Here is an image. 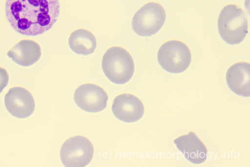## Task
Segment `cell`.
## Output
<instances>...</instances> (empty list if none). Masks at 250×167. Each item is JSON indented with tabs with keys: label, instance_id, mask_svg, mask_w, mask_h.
Listing matches in <instances>:
<instances>
[{
	"label": "cell",
	"instance_id": "cell-1",
	"mask_svg": "<svg viewBox=\"0 0 250 167\" xmlns=\"http://www.w3.org/2000/svg\"><path fill=\"white\" fill-rule=\"evenodd\" d=\"M59 0H7L6 14L13 29L35 37L50 30L60 15Z\"/></svg>",
	"mask_w": 250,
	"mask_h": 167
},
{
	"label": "cell",
	"instance_id": "cell-9",
	"mask_svg": "<svg viewBox=\"0 0 250 167\" xmlns=\"http://www.w3.org/2000/svg\"><path fill=\"white\" fill-rule=\"evenodd\" d=\"M112 110L120 120L126 123H133L143 117L145 108L141 101L137 97L124 94L115 98Z\"/></svg>",
	"mask_w": 250,
	"mask_h": 167
},
{
	"label": "cell",
	"instance_id": "cell-12",
	"mask_svg": "<svg viewBox=\"0 0 250 167\" xmlns=\"http://www.w3.org/2000/svg\"><path fill=\"white\" fill-rule=\"evenodd\" d=\"M7 55L18 64L28 67L40 60L42 49L40 45L33 41L23 40L15 45Z\"/></svg>",
	"mask_w": 250,
	"mask_h": 167
},
{
	"label": "cell",
	"instance_id": "cell-7",
	"mask_svg": "<svg viewBox=\"0 0 250 167\" xmlns=\"http://www.w3.org/2000/svg\"><path fill=\"white\" fill-rule=\"evenodd\" d=\"M108 96L100 86L84 84L79 86L74 94L77 105L83 110L91 113L100 112L107 106Z\"/></svg>",
	"mask_w": 250,
	"mask_h": 167
},
{
	"label": "cell",
	"instance_id": "cell-2",
	"mask_svg": "<svg viewBox=\"0 0 250 167\" xmlns=\"http://www.w3.org/2000/svg\"><path fill=\"white\" fill-rule=\"evenodd\" d=\"M218 29L220 37L227 43H240L248 33V21L244 12L235 5L225 6L219 16Z\"/></svg>",
	"mask_w": 250,
	"mask_h": 167
},
{
	"label": "cell",
	"instance_id": "cell-11",
	"mask_svg": "<svg viewBox=\"0 0 250 167\" xmlns=\"http://www.w3.org/2000/svg\"><path fill=\"white\" fill-rule=\"evenodd\" d=\"M226 82L235 94L244 97L250 96V64L238 63L231 66L226 73Z\"/></svg>",
	"mask_w": 250,
	"mask_h": 167
},
{
	"label": "cell",
	"instance_id": "cell-13",
	"mask_svg": "<svg viewBox=\"0 0 250 167\" xmlns=\"http://www.w3.org/2000/svg\"><path fill=\"white\" fill-rule=\"evenodd\" d=\"M69 45L75 53L87 56L94 52L97 48V41L94 35L90 31L79 29L70 35Z\"/></svg>",
	"mask_w": 250,
	"mask_h": 167
},
{
	"label": "cell",
	"instance_id": "cell-5",
	"mask_svg": "<svg viewBox=\"0 0 250 167\" xmlns=\"http://www.w3.org/2000/svg\"><path fill=\"white\" fill-rule=\"evenodd\" d=\"M166 20L164 8L159 4L150 2L134 15L132 22L134 31L141 37H150L158 33Z\"/></svg>",
	"mask_w": 250,
	"mask_h": 167
},
{
	"label": "cell",
	"instance_id": "cell-4",
	"mask_svg": "<svg viewBox=\"0 0 250 167\" xmlns=\"http://www.w3.org/2000/svg\"><path fill=\"white\" fill-rule=\"evenodd\" d=\"M157 58L161 67L173 74L186 71L191 62L189 48L178 41H170L163 44L159 49Z\"/></svg>",
	"mask_w": 250,
	"mask_h": 167
},
{
	"label": "cell",
	"instance_id": "cell-8",
	"mask_svg": "<svg viewBox=\"0 0 250 167\" xmlns=\"http://www.w3.org/2000/svg\"><path fill=\"white\" fill-rule=\"evenodd\" d=\"M8 111L14 116L26 118L34 113L36 104L32 94L26 89L15 87L10 89L5 97Z\"/></svg>",
	"mask_w": 250,
	"mask_h": 167
},
{
	"label": "cell",
	"instance_id": "cell-10",
	"mask_svg": "<svg viewBox=\"0 0 250 167\" xmlns=\"http://www.w3.org/2000/svg\"><path fill=\"white\" fill-rule=\"evenodd\" d=\"M174 143L185 157L192 163L200 164L207 158L206 146L193 131L175 139Z\"/></svg>",
	"mask_w": 250,
	"mask_h": 167
},
{
	"label": "cell",
	"instance_id": "cell-14",
	"mask_svg": "<svg viewBox=\"0 0 250 167\" xmlns=\"http://www.w3.org/2000/svg\"><path fill=\"white\" fill-rule=\"evenodd\" d=\"M9 81V76L4 68L0 67V94L8 85Z\"/></svg>",
	"mask_w": 250,
	"mask_h": 167
},
{
	"label": "cell",
	"instance_id": "cell-6",
	"mask_svg": "<svg viewBox=\"0 0 250 167\" xmlns=\"http://www.w3.org/2000/svg\"><path fill=\"white\" fill-rule=\"evenodd\" d=\"M94 146L83 136H77L66 140L61 150L62 161L66 167H84L92 160Z\"/></svg>",
	"mask_w": 250,
	"mask_h": 167
},
{
	"label": "cell",
	"instance_id": "cell-3",
	"mask_svg": "<svg viewBox=\"0 0 250 167\" xmlns=\"http://www.w3.org/2000/svg\"><path fill=\"white\" fill-rule=\"evenodd\" d=\"M102 67L105 76L112 83L124 84L132 78L135 65L132 57L120 47L109 48L104 55Z\"/></svg>",
	"mask_w": 250,
	"mask_h": 167
}]
</instances>
